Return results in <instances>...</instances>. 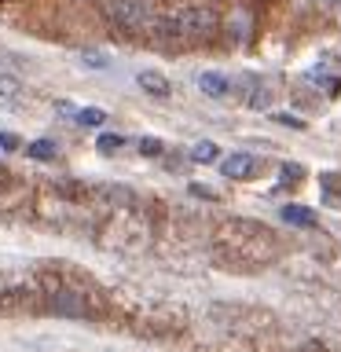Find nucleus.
Masks as SVG:
<instances>
[{
	"mask_svg": "<svg viewBox=\"0 0 341 352\" xmlns=\"http://www.w3.org/2000/svg\"><path fill=\"white\" fill-rule=\"evenodd\" d=\"M151 26L162 41H198V37L217 33V11L206 8V4H187V8L158 15Z\"/></svg>",
	"mask_w": 341,
	"mask_h": 352,
	"instance_id": "1",
	"label": "nucleus"
},
{
	"mask_svg": "<svg viewBox=\"0 0 341 352\" xmlns=\"http://www.w3.org/2000/svg\"><path fill=\"white\" fill-rule=\"evenodd\" d=\"M103 11L118 30H143V26L154 22L151 0H107Z\"/></svg>",
	"mask_w": 341,
	"mask_h": 352,
	"instance_id": "2",
	"label": "nucleus"
},
{
	"mask_svg": "<svg viewBox=\"0 0 341 352\" xmlns=\"http://www.w3.org/2000/svg\"><path fill=\"white\" fill-rule=\"evenodd\" d=\"M48 308H52L55 316H63V319H92V305L85 301V294L70 290V286L55 290L52 301H48Z\"/></svg>",
	"mask_w": 341,
	"mask_h": 352,
	"instance_id": "3",
	"label": "nucleus"
},
{
	"mask_svg": "<svg viewBox=\"0 0 341 352\" xmlns=\"http://www.w3.org/2000/svg\"><path fill=\"white\" fill-rule=\"evenodd\" d=\"M257 169H261V162L246 151H235V154H228V158H220V173H224L228 180H250V176H257Z\"/></svg>",
	"mask_w": 341,
	"mask_h": 352,
	"instance_id": "4",
	"label": "nucleus"
},
{
	"mask_svg": "<svg viewBox=\"0 0 341 352\" xmlns=\"http://www.w3.org/2000/svg\"><path fill=\"white\" fill-rule=\"evenodd\" d=\"M198 92H206L209 99H224L231 92V81L224 74H217V70H202L198 74Z\"/></svg>",
	"mask_w": 341,
	"mask_h": 352,
	"instance_id": "5",
	"label": "nucleus"
},
{
	"mask_svg": "<svg viewBox=\"0 0 341 352\" xmlns=\"http://www.w3.org/2000/svg\"><path fill=\"white\" fill-rule=\"evenodd\" d=\"M136 85H140L147 96H154V99H165V96L173 92V85L165 81V74H158V70H140V74H136Z\"/></svg>",
	"mask_w": 341,
	"mask_h": 352,
	"instance_id": "6",
	"label": "nucleus"
},
{
	"mask_svg": "<svg viewBox=\"0 0 341 352\" xmlns=\"http://www.w3.org/2000/svg\"><path fill=\"white\" fill-rule=\"evenodd\" d=\"M279 217H283V224H290V228H316V213L308 206H283Z\"/></svg>",
	"mask_w": 341,
	"mask_h": 352,
	"instance_id": "7",
	"label": "nucleus"
},
{
	"mask_svg": "<svg viewBox=\"0 0 341 352\" xmlns=\"http://www.w3.org/2000/svg\"><path fill=\"white\" fill-rule=\"evenodd\" d=\"M26 154H30L33 162H48V158L59 154V147H55V140H33L30 147H26Z\"/></svg>",
	"mask_w": 341,
	"mask_h": 352,
	"instance_id": "8",
	"label": "nucleus"
},
{
	"mask_svg": "<svg viewBox=\"0 0 341 352\" xmlns=\"http://www.w3.org/2000/svg\"><path fill=\"white\" fill-rule=\"evenodd\" d=\"M77 125H85V129H96V125H103L107 121V110H99V107H85V110H77L74 114Z\"/></svg>",
	"mask_w": 341,
	"mask_h": 352,
	"instance_id": "9",
	"label": "nucleus"
},
{
	"mask_svg": "<svg viewBox=\"0 0 341 352\" xmlns=\"http://www.w3.org/2000/svg\"><path fill=\"white\" fill-rule=\"evenodd\" d=\"M121 147H125V136H121V132H103V136L96 140V151L99 154H118Z\"/></svg>",
	"mask_w": 341,
	"mask_h": 352,
	"instance_id": "10",
	"label": "nucleus"
},
{
	"mask_svg": "<svg viewBox=\"0 0 341 352\" xmlns=\"http://www.w3.org/2000/svg\"><path fill=\"white\" fill-rule=\"evenodd\" d=\"M22 92V81L11 70H0V99H15Z\"/></svg>",
	"mask_w": 341,
	"mask_h": 352,
	"instance_id": "11",
	"label": "nucleus"
},
{
	"mask_svg": "<svg viewBox=\"0 0 341 352\" xmlns=\"http://www.w3.org/2000/svg\"><path fill=\"white\" fill-rule=\"evenodd\" d=\"M268 103H272V92H268V88H261V85H253L250 96H246V107L250 110H268Z\"/></svg>",
	"mask_w": 341,
	"mask_h": 352,
	"instance_id": "12",
	"label": "nucleus"
},
{
	"mask_svg": "<svg viewBox=\"0 0 341 352\" xmlns=\"http://www.w3.org/2000/svg\"><path fill=\"white\" fill-rule=\"evenodd\" d=\"M107 55L103 52H92V48H88V52H81V66H88V70H107Z\"/></svg>",
	"mask_w": 341,
	"mask_h": 352,
	"instance_id": "13",
	"label": "nucleus"
},
{
	"mask_svg": "<svg viewBox=\"0 0 341 352\" xmlns=\"http://www.w3.org/2000/svg\"><path fill=\"white\" fill-rule=\"evenodd\" d=\"M191 158L195 162H217V143H195V147H191Z\"/></svg>",
	"mask_w": 341,
	"mask_h": 352,
	"instance_id": "14",
	"label": "nucleus"
},
{
	"mask_svg": "<svg viewBox=\"0 0 341 352\" xmlns=\"http://www.w3.org/2000/svg\"><path fill=\"white\" fill-rule=\"evenodd\" d=\"M140 154H147V158H158V154H162V140L143 136V140H140Z\"/></svg>",
	"mask_w": 341,
	"mask_h": 352,
	"instance_id": "15",
	"label": "nucleus"
},
{
	"mask_svg": "<svg viewBox=\"0 0 341 352\" xmlns=\"http://www.w3.org/2000/svg\"><path fill=\"white\" fill-rule=\"evenodd\" d=\"M275 125H286V129H305V121L301 118H294V114H272Z\"/></svg>",
	"mask_w": 341,
	"mask_h": 352,
	"instance_id": "16",
	"label": "nucleus"
},
{
	"mask_svg": "<svg viewBox=\"0 0 341 352\" xmlns=\"http://www.w3.org/2000/svg\"><path fill=\"white\" fill-rule=\"evenodd\" d=\"M187 191H191L195 198H206V202H213V198H217V191H213V187H202V184H191Z\"/></svg>",
	"mask_w": 341,
	"mask_h": 352,
	"instance_id": "17",
	"label": "nucleus"
},
{
	"mask_svg": "<svg viewBox=\"0 0 341 352\" xmlns=\"http://www.w3.org/2000/svg\"><path fill=\"white\" fill-rule=\"evenodd\" d=\"M0 147H4V151H19V136H15V132L0 129Z\"/></svg>",
	"mask_w": 341,
	"mask_h": 352,
	"instance_id": "18",
	"label": "nucleus"
},
{
	"mask_svg": "<svg viewBox=\"0 0 341 352\" xmlns=\"http://www.w3.org/2000/svg\"><path fill=\"white\" fill-rule=\"evenodd\" d=\"M301 176V165H283V180H297Z\"/></svg>",
	"mask_w": 341,
	"mask_h": 352,
	"instance_id": "19",
	"label": "nucleus"
}]
</instances>
